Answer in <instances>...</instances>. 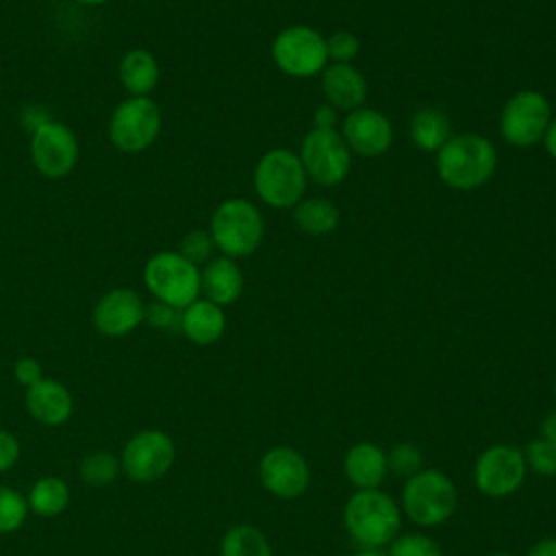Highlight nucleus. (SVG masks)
I'll return each mask as SVG.
<instances>
[{
	"label": "nucleus",
	"instance_id": "nucleus-1",
	"mask_svg": "<svg viewBox=\"0 0 556 556\" xmlns=\"http://www.w3.org/2000/svg\"><path fill=\"white\" fill-rule=\"evenodd\" d=\"M343 526L361 549H382L400 534L402 510L380 489H356L343 506Z\"/></svg>",
	"mask_w": 556,
	"mask_h": 556
},
{
	"label": "nucleus",
	"instance_id": "nucleus-2",
	"mask_svg": "<svg viewBox=\"0 0 556 556\" xmlns=\"http://www.w3.org/2000/svg\"><path fill=\"white\" fill-rule=\"evenodd\" d=\"M434 167L443 185L471 191L491 180L497 167L495 146L476 132H460L450 137L437 152Z\"/></svg>",
	"mask_w": 556,
	"mask_h": 556
},
{
	"label": "nucleus",
	"instance_id": "nucleus-3",
	"mask_svg": "<svg viewBox=\"0 0 556 556\" xmlns=\"http://www.w3.org/2000/svg\"><path fill=\"white\" fill-rule=\"evenodd\" d=\"M458 506V489L454 480L434 467H424L404 480L400 510L419 528H437L445 523Z\"/></svg>",
	"mask_w": 556,
	"mask_h": 556
},
{
	"label": "nucleus",
	"instance_id": "nucleus-4",
	"mask_svg": "<svg viewBox=\"0 0 556 556\" xmlns=\"http://www.w3.org/2000/svg\"><path fill=\"white\" fill-rule=\"evenodd\" d=\"M208 232L222 256L243 258L261 245L265 224L261 211L250 200L228 198L213 211Z\"/></svg>",
	"mask_w": 556,
	"mask_h": 556
},
{
	"label": "nucleus",
	"instance_id": "nucleus-5",
	"mask_svg": "<svg viewBox=\"0 0 556 556\" xmlns=\"http://www.w3.org/2000/svg\"><path fill=\"white\" fill-rule=\"evenodd\" d=\"M254 191L271 208H293L306 191V172L300 156L287 148L265 152L254 167Z\"/></svg>",
	"mask_w": 556,
	"mask_h": 556
},
{
	"label": "nucleus",
	"instance_id": "nucleus-6",
	"mask_svg": "<svg viewBox=\"0 0 556 556\" xmlns=\"http://www.w3.org/2000/svg\"><path fill=\"white\" fill-rule=\"evenodd\" d=\"M143 282L156 302L178 311L200 298L198 265L174 250H161L146 261Z\"/></svg>",
	"mask_w": 556,
	"mask_h": 556
},
{
	"label": "nucleus",
	"instance_id": "nucleus-7",
	"mask_svg": "<svg viewBox=\"0 0 556 556\" xmlns=\"http://www.w3.org/2000/svg\"><path fill=\"white\" fill-rule=\"evenodd\" d=\"M161 122V109L150 96H130L113 109L109 139L119 152L139 154L156 141Z\"/></svg>",
	"mask_w": 556,
	"mask_h": 556
},
{
	"label": "nucleus",
	"instance_id": "nucleus-8",
	"mask_svg": "<svg viewBox=\"0 0 556 556\" xmlns=\"http://www.w3.org/2000/svg\"><path fill=\"white\" fill-rule=\"evenodd\" d=\"M298 156L306 176L321 187H334L343 182L352 167V152L337 128L313 126L304 135Z\"/></svg>",
	"mask_w": 556,
	"mask_h": 556
},
{
	"label": "nucleus",
	"instance_id": "nucleus-9",
	"mask_svg": "<svg viewBox=\"0 0 556 556\" xmlns=\"http://www.w3.org/2000/svg\"><path fill=\"white\" fill-rule=\"evenodd\" d=\"M552 122V106L536 89H521L513 93L500 113V135L508 146L530 148L543 141Z\"/></svg>",
	"mask_w": 556,
	"mask_h": 556
},
{
	"label": "nucleus",
	"instance_id": "nucleus-10",
	"mask_svg": "<svg viewBox=\"0 0 556 556\" xmlns=\"http://www.w3.org/2000/svg\"><path fill=\"white\" fill-rule=\"evenodd\" d=\"M271 59L280 72L293 78L321 74L328 65L326 37L311 26H289L276 35L271 43Z\"/></svg>",
	"mask_w": 556,
	"mask_h": 556
},
{
	"label": "nucleus",
	"instance_id": "nucleus-11",
	"mask_svg": "<svg viewBox=\"0 0 556 556\" xmlns=\"http://www.w3.org/2000/svg\"><path fill=\"white\" fill-rule=\"evenodd\" d=\"M528 473L521 447L495 443L484 447L473 463V484L486 497H508L523 484Z\"/></svg>",
	"mask_w": 556,
	"mask_h": 556
},
{
	"label": "nucleus",
	"instance_id": "nucleus-12",
	"mask_svg": "<svg viewBox=\"0 0 556 556\" xmlns=\"http://www.w3.org/2000/svg\"><path fill=\"white\" fill-rule=\"evenodd\" d=\"M176 460L174 439L159 428L135 432L122 450V471L132 482H154L163 478Z\"/></svg>",
	"mask_w": 556,
	"mask_h": 556
},
{
	"label": "nucleus",
	"instance_id": "nucleus-13",
	"mask_svg": "<svg viewBox=\"0 0 556 556\" xmlns=\"http://www.w3.org/2000/svg\"><path fill=\"white\" fill-rule=\"evenodd\" d=\"M30 159L46 178H63L78 163V139L70 126L43 119L30 135Z\"/></svg>",
	"mask_w": 556,
	"mask_h": 556
},
{
	"label": "nucleus",
	"instance_id": "nucleus-14",
	"mask_svg": "<svg viewBox=\"0 0 556 556\" xmlns=\"http://www.w3.org/2000/svg\"><path fill=\"white\" fill-rule=\"evenodd\" d=\"M258 480L267 493L280 500H295L311 484V467L295 447L274 445L258 460Z\"/></svg>",
	"mask_w": 556,
	"mask_h": 556
},
{
	"label": "nucleus",
	"instance_id": "nucleus-15",
	"mask_svg": "<svg viewBox=\"0 0 556 556\" xmlns=\"http://www.w3.org/2000/svg\"><path fill=\"white\" fill-rule=\"evenodd\" d=\"M91 319L100 334L126 337L146 319V304L135 289L115 287L96 302Z\"/></svg>",
	"mask_w": 556,
	"mask_h": 556
},
{
	"label": "nucleus",
	"instance_id": "nucleus-16",
	"mask_svg": "<svg viewBox=\"0 0 556 556\" xmlns=\"http://www.w3.org/2000/svg\"><path fill=\"white\" fill-rule=\"evenodd\" d=\"M341 137L350 152L361 156H380L391 148L393 128L384 113L358 106L350 111L341 126Z\"/></svg>",
	"mask_w": 556,
	"mask_h": 556
},
{
	"label": "nucleus",
	"instance_id": "nucleus-17",
	"mask_svg": "<svg viewBox=\"0 0 556 556\" xmlns=\"http://www.w3.org/2000/svg\"><path fill=\"white\" fill-rule=\"evenodd\" d=\"M24 402L28 415L43 426H63L74 413V397L70 389L63 382L46 376L26 387Z\"/></svg>",
	"mask_w": 556,
	"mask_h": 556
},
{
	"label": "nucleus",
	"instance_id": "nucleus-18",
	"mask_svg": "<svg viewBox=\"0 0 556 556\" xmlns=\"http://www.w3.org/2000/svg\"><path fill=\"white\" fill-rule=\"evenodd\" d=\"M321 91L337 111H354L367 98L365 76L350 63H330L321 72Z\"/></svg>",
	"mask_w": 556,
	"mask_h": 556
},
{
	"label": "nucleus",
	"instance_id": "nucleus-19",
	"mask_svg": "<svg viewBox=\"0 0 556 556\" xmlns=\"http://www.w3.org/2000/svg\"><path fill=\"white\" fill-rule=\"evenodd\" d=\"M343 473L354 489H380L389 473L387 450L378 443H354L343 456Z\"/></svg>",
	"mask_w": 556,
	"mask_h": 556
},
{
	"label": "nucleus",
	"instance_id": "nucleus-20",
	"mask_svg": "<svg viewBox=\"0 0 556 556\" xmlns=\"http://www.w3.org/2000/svg\"><path fill=\"white\" fill-rule=\"evenodd\" d=\"M243 291V274L235 258L217 256L200 269V293L217 306H228L239 300Z\"/></svg>",
	"mask_w": 556,
	"mask_h": 556
},
{
	"label": "nucleus",
	"instance_id": "nucleus-21",
	"mask_svg": "<svg viewBox=\"0 0 556 556\" xmlns=\"http://www.w3.org/2000/svg\"><path fill=\"white\" fill-rule=\"evenodd\" d=\"M226 330V313L206 298L193 300L180 311V332L195 345H213Z\"/></svg>",
	"mask_w": 556,
	"mask_h": 556
},
{
	"label": "nucleus",
	"instance_id": "nucleus-22",
	"mask_svg": "<svg viewBox=\"0 0 556 556\" xmlns=\"http://www.w3.org/2000/svg\"><path fill=\"white\" fill-rule=\"evenodd\" d=\"M159 76L161 70L156 56L143 48L128 50L117 67L119 85L130 96H150V91L159 85Z\"/></svg>",
	"mask_w": 556,
	"mask_h": 556
},
{
	"label": "nucleus",
	"instance_id": "nucleus-23",
	"mask_svg": "<svg viewBox=\"0 0 556 556\" xmlns=\"http://www.w3.org/2000/svg\"><path fill=\"white\" fill-rule=\"evenodd\" d=\"M408 135L421 152H437L452 137V122L437 106H421L408 122Z\"/></svg>",
	"mask_w": 556,
	"mask_h": 556
},
{
	"label": "nucleus",
	"instance_id": "nucleus-24",
	"mask_svg": "<svg viewBox=\"0 0 556 556\" xmlns=\"http://www.w3.org/2000/svg\"><path fill=\"white\" fill-rule=\"evenodd\" d=\"M341 213L339 208L326 198H302L293 206V222L295 226L311 237L330 235L339 226Z\"/></svg>",
	"mask_w": 556,
	"mask_h": 556
},
{
	"label": "nucleus",
	"instance_id": "nucleus-25",
	"mask_svg": "<svg viewBox=\"0 0 556 556\" xmlns=\"http://www.w3.org/2000/svg\"><path fill=\"white\" fill-rule=\"evenodd\" d=\"M72 491L59 476H41L28 491V508L39 517H56L70 506Z\"/></svg>",
	"mask_w": 556,
	"mask_h": 556
},
{
	"label": "nucleus",
	"instance_id": "nucleus-26",
	"mask_svg": "<svg viewBox=\"0 0 556 556\" xmlns=\"http://www.w3.org/2000/svg\"><path fill=\"white\" fill-rule=\"evenodd\" d=\"M219 556H274L263 530L252 523H237L219 541Z\"/></svg>",
	"mask_w": 556,
	"mask_h": 556
},
{
	"label": "nucleus",
	"instance_id": "nucleus-27",
	"mask_svg": "<svg viewBox=\"0 0 556 556\" xmlns=\"http://www.w3.org/2000/svg\"><path fill=\"white\" fill-rule=\"evenodd\" d=\"M119 471H122L119 458L104 450H96V452L83 456L78 463L80 480L93 489L109 486L119 476Z\"/></svg>",
	"mask_w": 556,
	"mask_h": 556
},
{
	"label": "nucleus",
	"instance_id": "nucleus-28",
	"mask_svg": "<svg viewBox=\"0 0 556 556\" xmlns=\"http://www.w3.org/2000/svg\"><path fill=\"white\" fill-rule=\"evenodd\" d=\"M28 513L30 508L26 497L7 484H0V534L20 530Z\"/></svg>",
	"mask_w": 556,
	"mask_h": 556
},
{
	"label": "nucleus",
	"instance_id": "nucleus-29",
	"mask_svg": "<svg viewBox=\"0 0 556 556\" xmlns=\"http://www.w3.org/2000/svg\"><path fill=\"white\" fill-rule=\"evenodd\" d=\"M387 465L391 473L406 480L424 469V454L415 443L402 441L391 445V450H387Z\"/></svg>",
	"mask_w": 556,
	"mask_h": 556
},
{
	"label": "nucleus",
	"instance_id": "nucleus-30",
	"mask_svg": "<svg viewBox=\"0 0 556 556\" xmlns=\"http://www.w3.org/2000/svg\"><path fill=\"white\" fill-rule=\"evenodd\" d=\"M387 547V556H443L441 545L424 532L397 534Z\"/></svg>",
	"mask_w": 556,
	"mask_h": 556
},
{
	"label": "nucleus",
	"instance_id": "nucleus-31",
	"mask_svg": "<svg viewBox=\"0 0 556 556\" xmlns=\"http://www.w3.org/2000/svg\"><path fill=\"white\" fill-rule=\"evenodd\" d=\"M523 458H526V467L543 478H552L556 476V447L545 441L543 437H536L532 441H528L523 447Z\"/></svg>",
	"mask_w": 556,
	"mask_h": 556
},
{
	"label": "nucleus",
	"instance_id": "nucleus-32",
	"mask_svg": "<svg viewBox=\"0 0 556 556\" xmlns=\"http://www.w3.org/2000/svg\"><path fill=\"white\" fill-rule=\"evenodd\" d=\"M361 50V41L350 30H337L330 37H326V52L328 61L334 63H350Z\"/></svg>",
	"mask_w": 556,
	"mask_h": 556
},
{
	"label": "nucleus",
	"instance_id": "nucleus-33",
	"mask_svg": "<svg viewBox=\"0 0 556 556\" xmlns=\"http://www.w3.org/2000/svg\"><path fill=\"white\" fill-rule=\"evenodd\" d=\"M213 248H215V243H213L208 230H191L182 237L178 252L185 258H189L193 265H198V263H204L211 258Z\"/></svg>",
	"mask_w": 556,
	"mask_h": 556
},
{
	"label": "nucleus",
	"instance_id": "nucleus-34",
	"mask_svg": "<svg viewBox=\"0 0 556 556\" xmlns=\"http://www.w3.org/2000/svg\"><path fill=\"white\" fill-rule=\"evenodd\" d=\"M143 321H148L152 328H159V330H174V328L180 330V311L154 300L150 306H146Z\"/></svg>",
	"mask_w": 556,
	"mask_h": 556
},
{
	"label": "nucleus",
	"instance_id": "nucleus-35",
	"mask_svg": "<svg viewBox=\"0 0 556 556\" xmlns=\"http://www.w3.org/2000/svg\"><path fill=\"white\" fill-rule=\"evenodd\" d=\"M20 454H22V445H20L17 437L11 434L9 430L0 428V473L9 471L17 463Z\"/></svg>",
	"mask_w": 556,
	"mask_h": 556
},
{
	"label": "nucleus",
	"instance_id": "nucleus-36",
	"mask_svg": "<svg viewBox=\"0 0 556 556\" xmlns=\"http://www.w3.org/2000/svg\"><path fill=\"white\" fill-rule=\"evenodd\" d=\"M13 376L15 380L22 384V387H30L35 384L37 380L43 378V371H41V363L33 356H24V358H17L15 365H13Z\"/></svg>",
	"mask_w": 556,
	"mask_h": 556
},
{
	"label": "nucleus",
	"instance_id": "nucleus-37",
	"mask_svg": "<svg viewBox=\"0 0 556 556\" xmlns=\"http://www.w3.org/2000/svg\"><path fill=\"white\" fill-rule=\"evenodd\" d=\"M337 124V109L330 104H321L315 109L313 115V126L315 128H334Z\"/></svg>",
	"mask_w": 556,
	"mask_h": 556
},
{
	"label": "nucleus",
	"instance_id": "nucleus-38",
	"mask_svg": "<svg viewBox=\"0 0 556 556\" xmlns=\"http://www.w3.org/2000/svg\"><path fill=\"white\" fill-rule=\"evenodd\" d=\"M526 556H556V536L539 539L528 547Z\"/></svg>",
	"mask_w": 556,
	"mask_h": 556
},
{
	"label": "nucleus",
	"instance_id": "nucleus-39",
	"mask_svg": "<svg viewBox=\"0 0 556 556\" xmlns=\"http://www.w3.org/2000/svg\"><path fill=\"white\" fill-rule=\"evenodd\" d=\"M541 437L556 447V410L543 417V421H541Z\"/></svg>",
	"mask_w": 556,
	"mask_h": 556
},
{
	"label": "nucleus",
	"instance_id": "nucleus-40",
	"mask_svg": "<svg viewBox=\"0 0 556 556\" xmlns=\"http://www.w3.org/2000/svg\"><path fill=\"white\" fill-rule=\"evenodd\" d=\"M543 146H545L547 154L556 161V117H552V122L543 135Z\"/></svg>",
	"mask_w": 556,
	"mask_h": 556
},
{
	"label": "nucleus",
	"instance_id": "nucleus-41",
	"mask_svg": "<svg viewBox=\"0 0 556 556\" xmlns=\"http://www.w3.org/2000/svg\"><path fill=\"white\" fill-rule=\"evenodd\" d=\"M354 556H387L380 549H358Z\"/></svg>",
	"mask_w": 556,
	"mask_h": 556
},
{
	"label": "nucleus",
	"instance_id": "nucleus-42",
	"mask_svg": "<svg viewBox=\"0 0 556 556\" xmlns=\"http://www.w3.org/2000/svg\"><path fill=\"white\" fill-rule=\"evenodd\" d=\"M72 2H78V4H87V7H98V4H104L109 0H72Z\"/></svg>",
	"mask_w": 556,
	"mask_h": 556
},
{
	"label": "nucleus",
	"instance_id": "nucleus-43",
	"mask_svg": "<svg viewBox=\"0 0 556 556\" xmlns=\"http://www.w3.org/2000/svg\"><path fill=\"white\" fill-rule=\"evenodd\" d=\"M491 556H513V554H508V552H495V554H491Z\"/></svg>",
	"mask_w": 556,
	"mask_h": 556
},
{
	"label": "nucleus",
	"instance_id": "nucleus-44",
	"mask_svg": "<svg viewBox=\"0 0 556 556\" xmlns=\"http://www.w3.org/2000/svg\"><path fill=\"white\" fill-rule=\"evenodd\" d=\"M554 397H556V380H554Z\"/></svg>",
	"mask_w": 556,
	"mask_h": 556
}]
</instances>
